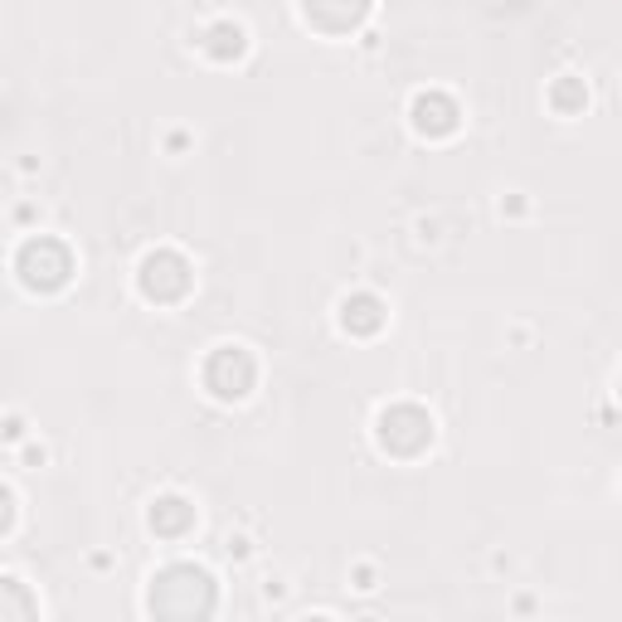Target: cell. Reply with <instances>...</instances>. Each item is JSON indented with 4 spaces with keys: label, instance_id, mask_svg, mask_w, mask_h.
<instances>
[{
    "label": "cell",
    "instance_id": "6da1fadb",
    "mask_svg": "<svg viewBox=\"0 0 622 622\" xmlns=\"http://www.w3.org/2000/svg\"><path fill=\"white\" fill-rule=\"evenodd\" d=\"M151 613L161 618H209L215 613V579L195 564H170L151 579Z\"/></svg>",
    "mask_w": 622,
    "mask_h": 622
},
{
    "label": "cell",
    "instance_id": "7a4b0ae2",
    "mask_svg": "<svg viewBox=\"0 0 622 622\" xmlns=\"http://www.w3.org/2000/svg\"><path fill=\"white\" fill-rule=\"evenodd\" d=\"M16 273H20L24 287H34V293H55V287L69 283L73 254L59 244V238H49V234L24 238L20 254H16Z\"/></svg>",
    "mask_w": 622,
    "mask_h": 622
},
{
    "label": "cell",
    "instance_id": "3957f363",
    "mask_svg": "<svg viewBox=\"0 0 622 622\" xmlns=\"http://www.w3.org/2000/svg\"><path fill=\"white\" fill-rule=\"evenodd\" d=\"M190 283H195V273H190V263H185L176 248H156V254H147L141 258V268H137L141 297L156 302V307L180 302L185 293H190Z\"/></svg>",
    "mask_w": 622,
    "mask_h": 622
},
{
    "label": "cell",
    "instance_id": "277c9868",
    "mask_svg": "<svg viewBox=\"0 0 622 622\" xmlns=\"http://www.w3.org/2000/svg\"><path fill=\"white\" fill-rule=\"evenodd\" d=\"M379 447L394 457H418L423 447L433 443V418L423 414L418 404H389L385 414H379Z\"/></svg>",
    "mask_w": 622,
    "mask_h": 622
},
{
    "label": "cell",
    "instance_id": "5b68a950",
    "mask_svg": "<svg viewBox=\"0 0 622 622\" xmlns=\"http://www.w3.org/2000/svg\"><path fill=\"white\" fill-rule=\"evenodd\" d=\"M254 385H258V361L244 346H219L205 361V389L215 394V399L234 404V399H244Z\"/></svg>",
    "mask_w": 622,
    "mask_h": 622
},
{
    "label": "cell",
    "instance_id": "8992f818",
    "mask_svg": "<svg viewBox=\"0 0 622 622\" xmlns=\"http://www.w3.org/2000/svg\"><path fill=\"white\" fill-rule=\"evenodd\" d=\"M302 16H307L322 34H351L365 24L369 0H302Z\"/></svg>",
    "mask_w": 622,
    "mask_h": 622
},
{
    "label": "cell",
    "instance_id": "52a82bcc",
    "mask_svg": "<svg viewBox=\"0 0 622 622\" xmlns=\"http://www.w3.org/2000/svg\"><path fill=\"white\" fill-rule=\"evenodd\" d=\"M457 102L447 92H418L414 98V127L423 137H453L457 131Z\"/></svg>",
    "mask_w": 622,
    "mask_h": 622
},
{
    "label": "cell",
    "instance_id": "ba28073f",
    "mask_svg": "<svg viewBox=\"0 0 622 622\" xmlns=\"http://www.w3.org/2000/svg\"><path fill=\"white\" fill-rule=\"evenodd\" d=\"M340 326H346L351 336H375V330L385 326V302L375 293H351L340 302Z\"/></svg>",
    "mask_w": 622,
    "mask_h": 622
},
{
    "label": "cell",
    "instance_id": "9c48e42d",
    "mask_svg": "<svg viewBox=\"0 0 622 622\" xmlns=\"http://www.w3.org/2000/svg\"><path fill=\"white\" fill-rule=\"evenodd\" d=\"M195 525V506L185 496H156L151 501V531L156 535H166V540H176L185 535Z\"/></svg>",
    "mask_w": 622,
    "mask_h": 622
},
{
    "label": "cell",
    "instance_id": "30bf717a",
    "mask_svg": "<svg viewBox=\"0 0 622 622\" xmlns=\"http://www.w3.org/2000/svg\"><path fill=\"white\" fill-rule=\"evenodd\" d=\"M244 49H248V34L238 30V24H229V20H219L215 30L205 34V55H209V59H219V63L244 59Z\"/></svg>",
    "mask_w": 622,
    "mask_h": 622
},
{
    "label": "cell",
    "instance_id": "8fae6325",
    "mask_svg": "<svg viewBox=\"0 0 622 622\" xmlns=\"http://www.w3.org/2000/svg\"><path fill=\"white\" fill-rule=\"evenodd\" d=\"M550 102L560 112H579L589 102V88H584V78H560V83L550 88Z\"/></svg>",
    "mask_w": 622,
    "mask_h": 622
},
{
    "label": "cell",
    "instance_id": "7c38bea8",
    "mask_svg": "<svg viewBox=\"0 0 622 622\" xmlns=\"http://www.w3.org/2000/svg\"><path fill=\"white\" fill-rule=\"evenodd\" d=\"M618 394H622V375H618Z\"/></svg>",
    "mask_w": 622,
    "mask_h": 622
}]
</instances>
